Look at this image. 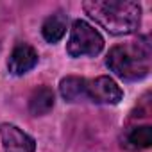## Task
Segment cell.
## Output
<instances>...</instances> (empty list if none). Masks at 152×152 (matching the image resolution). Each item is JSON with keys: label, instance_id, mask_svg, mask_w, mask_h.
I'll use <instances>...</instances> for the list:
<instances>
[{"label": "cell", "instance_id": "1", "mask_svg": "<svg viewBox=\"0 0 152 152\" xmlns=\"http://www.w3.org/2000/svg\"><path fill=\"white\" fill-rule=\"evenodd\" d=\"M84 11L111 34L134 32L141 18V7L132 0H88Z\"/></svg>", "mask_w": 152, "mask_h": 152}, {"label": "cell", "instance_id": "2", "mask_svg": "<svg viewBox=\"0 0 152 152\" xmlns=\"http://www.w3.org/2000/svg\"><path fill=\"white\" fill-rule=\"evenodd\" d=\"M107 66L120 79L136 81L150 70V48L145 41H129L116 45L107 54Z\"/></svg>", "mask_w": 152, "mask_h": 152}, {"label": "cell", "instance_id": "3", "mask_svg": "<svg viewBox=\"0 0 152 152\" xmlns=\"http://www.w3.org/2000/svg\"><path fill=\"white\" fill-rule=\"evenodd\" d=\"M104 48V39L100 32L91 27L84 20L73 22L70 39L66 45V52L72 57H83V56H97Z\"/></svg>", "mask_w": 152, "mask_h": 152}, {"label": "cell", "instance_id": "4", "mask_svg": "<svg viewBox=\"0 0 152 152\" xmlns=\"http://www.w3.org/2000/svg\"><path fill=\"white\" fill-rule=\"evenodd\" d=\"M86 95L97 104H118L124 97L120 86L107 75L86 83Z\"/></svg>", "mask_w": 152, "mask_h": 152}, {"label": "cell", "instance_id": "5", "mask_svg": "<svg viewBox=\"0 0 152 152\" xmlns=\"http://www.w3.org/2000/svg\"><path fill=\"white\" fill-rule=\"evenodd\" d=\"M0 136L6 152H36V141L13 124L0 127Z\"/></svg>", "mask_w": 152, "mask_h": 152}, {"label": "cell", "instance_id": "6", "mask_svg": "<svg viewBox=\"0 0 152 152\" xmlns=\"http://www.w3.org/2000/svg\"><path fill=\"white\" fill-rule=\"evenodd\" d=\"M36 64H38V52L27 43L16 45L7 61V68L13 75H23Z\"/></svg>", "mask_w": 152, "mask_h": 152}, {"label": "cell", "instance_id": "7", "mask_svg": "<svg viewBox=\"0 0 152 152\" xmlns=\"http://www.w3.org/2000/svg\"><path fill=\"white\" fill-rule=\"evenodd\" d=\"M54 107V91L48 86H39L32 91L29 99V111L34 116L47 115Z\"/></svg>", "mask_w": 152, "mask_h": 152}, {"label": "cell", "instance_id": "8", "mask_svg": "<svg viewBox=\"0 0 152 152\" xmlns=\"http://www.w3.org/2000/svg\"><path fill=\"white\" fill-rule=\"evenodd\" d=\"M86 83L83 77H64L61 83H59V91H61V97L68 102H75L79 100L81 97L86 95Z\"/></svg>", "mask_w": 152, "mask_h": 152}, {"label": "cell", "instance_id": "9", "mask_svg": "<svg viewBox=\"0 0 152 152\" xmlns=\"http://www.w3.org/2000/svg\"><path fill=\"white\" fill-rule=\"evenodd\" d=\"M66 32V18L63 15H52L45 20L41 34L48 43H57Z\"/></svg>", "mask_w": 152, "mask_h": 152}, {"label": "cell", "instance_id": "10", "mask_svg": "<svg viewBox=\"0 0 152 152\" xmlns=\"http://www.w3.org/2000/svg\"><path fill=\"white\" fill-rule=\"evenodd\" d=\"M129 143H132V147H140V148L150 147L152 145V129L148 125L134 127L129 132Z\"/></svg>", "mask_w": 152, "mask_h": 152}]
</instances>
